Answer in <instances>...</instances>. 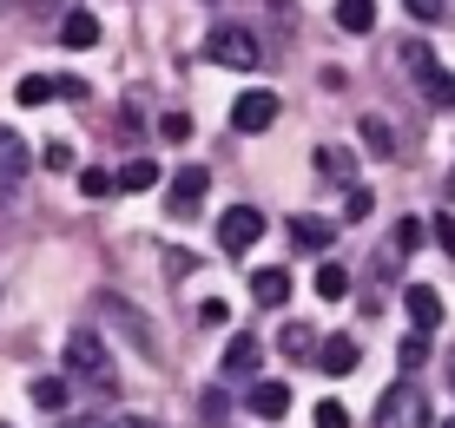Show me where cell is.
Masks as SVG:
<instances>
[{"instance_id": "obj_1", "label": "cell", "mask_w": 455, "mask_h": 428, "mask_svg": "<svg viewBox=\"0 0 455 428\" xmlns=\"http://www.w3.org/2000/svg\"><path fill=\"white\" fill-rule=\"evenodd\" d=\"M67 376L92 383L100 395L119 383V376H113V350H106V337H100V329H73V337H67Z\"/></svg>"}, {"instance_id": "obj_2", "label": "cell", "mask_w": 455, "mask_h": 428, "mask_svg": "<svg viewBox=\"0 0 455 428\" xmlns=\"http://www.w3.org/2000/svg\"><path fill=\"white\" fill-rule=\"evenodd\" d=\"M396 59H403V73H410L416 86H422V99H429L435 113H449V106H455V73L443 67V59H435V53H429L422 40H410V46H403Z\"/></svg>"}, {"instance_id": "obj_3", "label": "cell", "mask_w": 455, "mask_h": 428, "mask_svg": "<svg viewBox=\"0 0 455 428\" xmlns=\"http://www.w3.org/2000/svg\"><path fill=\"white\" fill-rule=\"evenodd\" d=\"M376 428H429V395L416 383H389L376 402Z\"/></svg>"}, {"instance_id": "obj_4", "label": "cell", "mask_w": 455, "mask_h": 428, "mask_svg": "<svg viewBox=\"0 0 455 428\" xmlns=\"http://www.w3.org/2000/svg\"><path fill=\"white\" fill-rule=\"evenodd\" d=\"M205 59H218V67H231V73H251L264 59V46H258V34H244V27H212Z\"/></svg>"}, {"instance_id": "obj_5", "label": "cell", "mask_w": 455, "mask_h": 428, "mask_svg": "<svg viewBox=\"0 0 455 428\" xmlns=\"http://www.w3.org/2000/svg\"><path fill=\"white\" fill-rule=\"evenodd\" d=\"M258 237H264V211H251V204H231V211L218 218V250H225V258H244Z\"/></svg>"}, {"instance_id": "obj_6", "label": "cell", "mask_w": 455, "mask_h": 428, "mask_svg": "<svg viewBox=\"0 0 455 428\" xmlns=\"http://www.w3.org/2000/svg\"><path fill=\"white\" fill-rule=\"evenodd\" d=\"M205 192H212V171L205 165H179V178H172V192H165L172 218H192L198 204H205Z\"/></svg>"}, {"instance_id": "obj_7", "label": "cell", "mask_w": 455, "mask_h": 428, "mask_svg": "<svg viewBox=\"0 0 455 428\" xmlns=\"http://www.w3.org/2000/svg\"><path fill=\"white\" fill-rule=\"evenodd\" d=\"M13 99L20 106H53V99H86L80 79H46V73H27L20 86H13Z\"/></svg>"}, {"instance_id": "obj_8", "label": "cell", "mask_w": 455, "mask_h": 428, "mask_svg": "<svg viewBox=\"0 0 455 428\" xmlns=\"http://www.w3.org/2000/svg\"><path fill=\"white\" fill-rule=\"evenodd\" d=\"M277 113H284V106H277V92H238V106H231V125H238V132H271Z\"/></svg>"}, {"instance_id": "obj_9", "label": "cell", "mask_w": 455, "mask_h": 428, "mask_svg": "<svg viewBox=\"0 0 455 428\" xmlns=\"http://www.w3.org/2000/svg\"><path fill=\"white\" fill-rule=\"evenodd\" d=\"M356 356H363V350H356V337H323V343H317V369H323V376H350Z\"/></svg>"}, {"instance_id": "obj_10", "label": "cell", "mask_w": 455, "mask_h": 428, "mask_svg": "<svg viewBox=\"0 0 455 428\" xmlns=\"http://www.w3.org/2000/svg\"><path fill=\"white\" fill-rule=\"evenodd\" d=\"M403 304H410V323L422 329V337H429V329L443 323V297H435L429 283H410V290H403Z\"/></svg>"}, {"instance_id": "obj_11", "label": "cell", "mask_w": 455, "mask_h": 428, "mask_svg": "<svg viewBox=\"0 0 455 428\" xmlns=\"http://www.w3.org/2000/svg\"><path fill=\"white\" fill-rule=\"evenodd\" d=\"M60 46H73V53H86V46H100V13L73 7L67 20H60Z\"/></svg>"}, {"instance_id": "obj_12", "label": "cell", "mask_w": 455, "mask_h": 428, "mask_svg": "<svg viewBox=\"0 0 455 428\" xmlns=\"http://www.w3.org/2000/svg\"><path fill=\"white\" fill-rule=\"evenodd\" d=\"M251 297L264 310H284L291 304V271H251Z\"/></svg>"}, {"instance_id": "obj_13", "label": "cell", "mask_w": 455, "mask_h": 428, "mask_svg": "<svg viewBox=\"0 0 455 428\" xmlns=\"http://www.w3.org/2000/svg\"><path fill=\"white\" fill-rule=\"evenodd\" d=\"M258 362H264V343L251 337V329H244V337H231V343H225V376H251Z\"/></svg>"}, {"instance_id": "obj_14", "label": "cell", "mask_w": 455, "mask_h": 428, "mask_svg": "<svg viewBox=\"0 0 455 428\" xmlns=\"http://www.w3.org/2000/svg\"><path fill=\"white\" fill-rule=\"evenodd\" d=\"M284 408H291V389H284V383H271V376H264V383H251V416L277 422Z\"/></svg>"}, {"instance_id": "obj_15", "label": "cell", "mask_w": 455, "mask_h": 428, "mask_svg": "<svg viewBox=\"0 0 455 428\" xmlns=\"http://www.w3.org/2000/svg\"><path fill=\"white\" fill-rule=\"evenodd\" d=\"M27 165H34V152H27V139L13 132V125H0V171H7V178H20Z\"/></svg>"}, {"instance_id": "obj_16", "label": "cell", "mask_w": 455, "mask_h": 428, "mask_svg": "<svg viewBox=\"0 0 455 428\" xmlns=\"http://www.w3.org/2000/svg\"><path fill=\"white\" fill-rule=\"evenodd\" d=\"M337 27L343 34H370L376 27V0H337Z\"/></svg>"}, {"instance_id": "obj_17", "label": "cell", "mask_w": 455, "mask_h": 428, "mask_svg": "<svg viewBox=\"0 0 455 428\" xmlns=\"http://www.w3.org/2000/svg\"><path fill=\"white\" fill-rule=\"evenodd\" d=\"M27 395H34L40 408H53V416H60V408H67V376H34V383H27Z\"/></svg>"}, {"instance_id": "obj_18", "label": "cell", "mask_w": 455, "mask_h": 428, "mask_svg": "<svg viewBox=\"0 0 455 428\" xmlns=\"http://www.w3.org/2000/svg\"><path fill=\"white\" fill-rule=\"evenodd\" d=\"M317 297H323V304L350 297V271H343V264H317Z\"/></svg>"}, {"instance_id": "obj_19", "label": "cell", "mask_w": 455, "mask_h": 428, "mask_svg": "<svg viewBox=\"0 0 455 428\" xmlns=\"http://www.w3.org/2000/svg\"><path fill=\"white\" fill-rule=\"evenodd\" d=\"M152 185H159V165H152V158H132V165L119 171V192H152Z\"/></svg>"}, {"instance_id": "obj_20", "label": "cell", "mask_w": 455, "mask_h": 428, "mask_svg": "<svg viewBox=\"0 0 455 428\" xmlns=\"http://www.w3.org/2000/svg\"><path fill=\"white\" fill-rule=\"evenodd\" d=\"M317 171L331 185H350V152H343V146H317Z\"/></svg>"}, {"instance_id": "obj_21", "label": "cell", "mask_w": 455, "mask_h": 428, "mask_svg": "<svg viewBox=\"0 0 455 428\" xmlns=\"http://www.w3.org/2000/svg\"><path fill=\"white\" fill-rule=\"evenodd\" d=\"M291 237L304 250H323V244H331V225H323V218H291Z\"/></svg>"}, {"instance_id": "obj_22", "label": "cell", "mask_w": 455, "mask_h": 428, "mask_svg": "<svg viewBox=\"0 0 455 428\" xmlns=\"http://www.w3.org/2000/svg\"><path fill=\"white\" fill-rule=\"evenodd\" d=\"M284 356H291V362H304V356H317V337H310V329H304V323H291V329H284Z\"/></svg>"}, {"instance_id": "obj_23", "label": "cell", "mask_w": 455, "mask_h": 428, "mask_svg": "<svg viewBox=\"0 0 455 428\" xmlns=\"http://www.w3.org/2000/svg\"><path fill=\"white\" fill-rule=\"evenodd\" d=\"M80 192L86 198H113L119 192V171H80Z\"/></svg>"}, {"instance_id": "obj_24", "label": "cell", "mask_w": 455, "mask_h": 428, "mask_svg": "<svg viewBox=\"0 0 455 428\" xmlns=\"http://www.w3.org/2000/svg\"><path fill=\"white\" fill-rule=\"evenodd\" d=\"M422 356H429V337H422V329H416V337H403V350H396L403 369H422Z\"/></svg>"}, {"instance_id": "obj_25", "label": "cell", "mask_w": 455, "mask_h": 428, "mask_svg": "<svg viewBox=\"0 0 455 428\" xmlns=\"http://www.w3.org/2000/svg\"><path fill=\"white\" fill-rule=\"evenodd\" d=\"M363 139H370V152H383V158L396 152V139H389V125H383V119H363Z\"/></svg>"}, {"instance_id": "obj_26", "label": "cell", "mask_w": 455, "mask_h": 428, "mask_svg": "<svg viewBox=\"0 0 455 428\" xmlns=\"http://www.w3.org/2000/svg\"><path fill=\"white\" fill-rule=\"evenodd\" d=\"M422 237H429L422 218H403V225H396V250H422Z\"/></svg>"}, {"instance_id": "obj_27", "label": "cell", "mask_w": 455, "mask_h": 428, "mask_svg": "<svg viewBox=\"0 0 455 428\" xmlns=\"http://www.w3.org/2000/svg\"><path fill=\"white\" fill-rule=\"evenodd\" d=\"M159 132L172 139V146H185V139H192V119H185V113H165V119H159Z\"/></svg>"}, {"instance_id": "obj_28", "label": "cell", "mask_w": 455, "mask_h": 428, "mask_svg": "<svg viewBox=\"0 0 455 428\" xmlns=\"http://www.w3.org/2000/svg\"><path fill=\"white\" fill-rule=\"evenodd\" d=\"M343 211H350V218H370V211H376L370 185H350V198H343Z\"/></svg>"}, {"instance_id": "obj_29", "label": "cell", "mask_w": 455, "mask_h": 428, "mask_svg": "<svg viewBox=\"0 0 455 428\" xmlns=\"http://www.w3.org/2000/svg\"><path fill=\"white\" fill-rule=\"evenodd\" d=\"M317 428H350V408L343 402H317Z\"/></svg>"}, {"instance_id": "obj_30", "label": "cell", "mask_w": 455, "mask_h": 428, "mask_svg": "<svg viewBox=\"0 0 455 428\" xmlns=\"http://www.w3.org/2000/svg\"><path fill=\"white\" fill-rule=\"evenodd\" d=\"M46 171H73V146H67V139H53V146H46Z\"/></svg>"}, {"instance_id": "obj_31", "label": "cell", "mask_w": 455, "mask_h": 428, "mask_svg": "<svg viewBox=\"0 0 455 428\" xmlns=\"http://www.w3.org/2000/svg\"><path fill=\"white\" fill-rule=\"evenodd\" d=\"M198 408H205V422H225V389H205V402H198Z\"/></svg>"}, {"instance_id": "obj_32", "label": "cell", "mask_w": 455, "mask_h": 428, "mask_svg": "<svg viewBox=\"0 0 455 428\" xmlns=\"http://www.w3.org/2000/svg\"><path fill=\"white\" fill-rule=\"evenodd\" d=\"M435 244H443V258H455V218H435Z\"/></svg>"}, {"instance_id": "obj_33", "label": "cell", "mask_w": 455, "mask_h": 428, "mask_svg": "<svg viewBox=\"0 0 455 428\" xmlns=\"http://www.w3.org/2000/svg\"><path fill=\"white\" fill-rule=\"evenodd\" d=\"M403 7H410L416 20H443V0H403Z\"/></svg>"}, {"instance_id": "obj_34", "label": "cell", "mask_w": 455, "mask_h": 428, "mask_svg": "<svg viewBox=\"0 0 455 428\" xmlns=\"http://www.w3.org/2000/svg\"><path fill=\"white\" fill-rule=\"evenodd\" d=\"M225 316H231V310H225V297H205V310H198V323H225Z\"/></svg>"}, {"instance_id": "obj_35", "label": "cell", "mask_w": 455, "mask_h": 428, "mask_svg": "<svg viewBox=\"0 0 455 428\" xmlns=\"http://www.w3.org/2000/svg\"><path fill=\"white\" fill-rule=\"evenodd\" d=\"M113 428H159V422H152V416H119Z\"/></svg>"}, {"instance_id": "obj_36", "label": "cell", "mask_w": 455, "mask_h": 428, "mask_svg": "<svg viewBox=\"0 0 455 428\" xmlns=\"http://www.w3.org/2000/svg\"><path fill=\"white\" fill-rule=\"evenodd\" d=\"M67 428H113V422H100V416H73Z\"/></svg>"}, {"instance_id": "obj_37", "label": "cell", "mask_w": 455, "mask_h": 428, "mask_svg": "<svg viewBox=\"0 0 455 428\" xmlns=\"http://www.w3.org/2000/svg\"><path fill=\"white\" fill-rule=\"evenodd\" d=\"M7 7H13V0H0V13H7Z\"/></svg>"}, {"instance_id": "obj_38", "label": "cell", "mask_w": 455, "mask_h": 428, "mask_svg": "<svg viewBox=\"0 0 455 428\" xmlns=\"http://www.w3.org/2000/svg\"><path fill=\"white\" fill-rule=\"evenodd\" d=\"M443 428H455V416H449V422H443Z\"/></svg>"}, {"instance_id": "obj_39", "label": "cell", "mask_w": 455, "mask_h": 428, "mask_svg": "<svg viewBox=\"0 0 455 428\" xmlns=\"http://www.w3.org/2000/svg\"><path fill=\"white\" fill-rule=\"evenodd\" d=\"M0 428H7V422H0Z\"/></svg>"}]
</instances>
